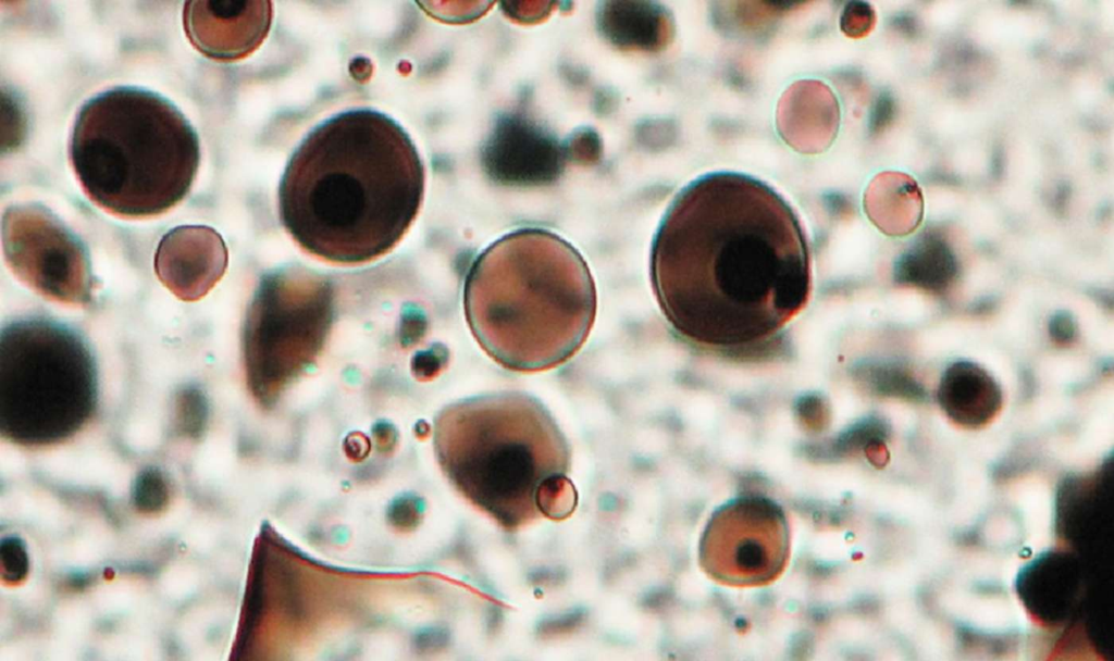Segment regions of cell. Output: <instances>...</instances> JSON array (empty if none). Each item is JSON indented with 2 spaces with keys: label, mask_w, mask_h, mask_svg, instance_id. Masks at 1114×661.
<instances>
[{
  "label": "cell",
  "mask_w": 1114,
  "mask_h": 661,
  "mask_svg": "<svg viewBox=\"0 0 1114 661\" xmlns=\"http://www.w3.org/2000/svg\"><path fill=\"white\" fill-rule=\"evenodd\" d=\"M649 272L672 328L714 349L769 340L812 291L809 249L792 208L764 183L729 172L678 194L655 234Z\"/></svg>",
  "instance_id": "1"
},
{
  "label": "cell",
  "mask_w": 1114,
  "mask_h": 661,
  "mask_svg": "<svg viewBox=\"0 0 1114 661\" xmlns=\"http://www.w3.org/2000/svg\"><path fill=\"white\" fill-rule=\"evenodd\" d=\"M228 253L222 236L206 225H183L169 230L154 254L159 280L180 300L203 298L223 277Z\"/></svg>",
  "instance_id": "11"
},
{
  "label": "cell",
  "mask_w": 1114,
  "mask_h": 661,
  "mask_svg": "<svg viewBox=\"0 0 1114 661\" xmlns=\"http://www.w3.org/2000/svg\"><path fill=\"white\" fill-rule=\"evenodd\" d=\"M2 250L12 273L40 296L84 305L94 278L85 247L49 210L36 204L10 207L2 216Z\"/></svg>",
  "instance_id": "8"
},
{
  "label": "cell",
  "mask_w": 1114,
  "mask_h": 661,
  "mask_svg": "<svg viewBox=\"0 0 1114 661\" xmlns=\"http://www.w3.org/2000/svg\"><path fill=\"white\" fill-rule=\"evenodd\" d=\"M482 158L487 174L503 184L548 183L562 169V152L557 141L518 116H506L497 122L483 147Z\"/></svg>",
  "instance_id": "12"
},
{
  "label": "cell",
  "mask_w": 1114,
  "mask_h": 661,
  "mask_svg": "<svg viewBox=\"0 0 1114 661\" xmlns=\"http://www.w3.org/2000/svg\"><path fill=\"white\" fill-rule=\"evenodd\" d=\"M789 556V529L781 509L759 496H742L720 507L700 545L704 570L733 586L768 584Z\"/></svg>",
  "instance_id": "9"
},
{
  "label": "cell",
  "mask_w": 1114,
  "mask_h": 661,
  "mask_svg": "<svg viewBox=\"0 0 1114 661\" xmlns=\"http://www.w3.org/2000/svg\"><path fill=\"white\" fill-rule=\"evenodd\" d=\"M95 360L81 337L40 317L8 324L0 336V431L23 446L62 442L92 417Z\"/></svg>",
  "instance_id": "6"
},
{
  "label": "cell",
  "mask_w": 1114,
  "mask_h": 661,
  "mask_svg": "<svg viewBox=\"0 0 1114 661\" xmlns=\"http://www.w3.org/2000/svg\"><path fill=\"white\" fill-rule=\"evenodd\" d=\"M1049 334L1052 340L1059 345L1072 344L1077 335V325L1073 315L1066 311L1054 313L1049 322Z\"/></svg>",
  "instance_id": "22"
},
{
  "label": "cell",
  "mask_w": 1114,
  "mask_h": 661,
  "mask_svg": "<svg viewBox=\"0 0 1114 661\" xmlns=\"http://www.w3.org/2000/svg\"><path fill=\"white\" fill-rule=\"evenodd\" d=\"M597 21L604 36L626 50H658L671 27L667 12L651 2L601 3Z\"/></svg>",
  "instance_id": "15"
},
{
  "label": "cell",
  "mask_w": 1114,
  "mask_h": 661,
  "mask_svg": "<svg viewBox=\"0 0 1114 661\" xmlns=\"http://www.w3.org/2000/svg\"><path fill=\"white\" fill-rule=\"evenodd\" d=\"M434 445L455 488L503 529L562 520L575 508L569 444L549 411L527 394L447 406L435 419Z\"/></svg>",
  "instance_id": "4"
},
{
  "label": "cell",
  "mask_w": 1114,
  "mask_h": 661,
  "mask_svg": "<svg viewBox=\"0 0 1114 661\" xmlns=\"http://www.w3.org/2000/svg\"><path fill=\"white\" fill-rule=\"evenodd\" d=\"M335 313V287L326 275L295 265L263 275L242 332L245 378L256 402L272 407L317 363Z\"/></svg>",
  "instance_id": "7"
},
{
  "label": "cell",
  "mask_w": 1114,
  "mask_h": 661,
  "mask_svg": "<svg viewBox=\"0 0 1114 661\" xmlns=\"http://www.w3.org/2000/svg\"><path fill=\"white\" fill-rule=\"evenodd\" d=\"M937 399L956 425L977 429L988 425L1002 408V390L993 376L970 361L951 363L941 376Z\"/></svg>",
  "instance_id": "14"
},
{
  "label": "cell",
  "mask_w": 1114,
  "mask_h": 661,
  "mask_svg": "<svg viewBox=\"0 0 1114 661\" xmlns=\"http://www.w3.org/2000/svg\"><path fill=\"white\" fill-rule=\"evenodd\" d=\"M1105 465L1089 474L1069 475L1056 497L1055 529L1074 545L1088 538L1101 516L1105 496Z\"/></svg>",
  "instance_id": "16"
},
{
  "label": "cell",
  "mask_w": 1114,
  "mask_h": 661,
  "mask_svg": "<svg viewBox=\"0 0 1114 661\" xmlns=\"http://www.w3.org/2000/svg\"><path fill=\"white\" fill-rule=\"evenodd\" d=\"M270 1H186L184 30L191 45L215 61L247 58L267 38L272 23Z\"/></svg>",
  "instance_id": "10"
},
{
  "label": "cell",
  "mask_w": 1114,
  "mask_h": 661,
  "mask_svg": "<svg viewBox=\"0 0 1114 661\" xmlns=\"http://www.w3.org/2000/svg\"><path fill=\"white\" fill-rule=\"evenodd\" d=\"M874 191L883 209L895 219V233H908L918 225L924 202L914 178L903 173H884L877 177Z\"/></svg>",
  "instance_id": "18"
},
{
  "label": "cell",
  "mask_w": 1114,
  "mask_h": 661,
  "mask_svg": "<svg viewBox=\"0 0 1114 661\" xmlns=\"http://www.w3.org/2000/svg\"><path fill=\"white\" fill-rule=\"evenodd\" d=\"M894 272L900 284L942 294L956 282L960 265L944 238L934 233H926L899 258Z\"/></svg>",
  "instance_id": "17"
},
{
  "label": "cell",
  "mask_w": 1114,
  "mask_h": 661,
  "mask_svg": "<svg viewBox=\"0 0 1114 661\" xmlns=\"http://www.w3.org/2000/svg\"><path fill=\"white\" fill-rule=\"evenodd\" d=\"M597 298L590 269L569 242L523 228L483 250L463 287L467 323L480 347L515 372L572 358L590 335Z\"/></svg>",
  "instance_id": "3"
},
{
  "label": "cell",
  "mask_w": 1114,
  "mask_h": 661,
  "mask_svg": "<svg viewBox=\"0 0 1114 661\" xmlns=\"http://www.w3.org/2000/svg\"><path fill=\"white\" fill-rule=\"evenodd\" d=\"M70 159L91 202L110 214L139 219L162 214L186 197L200 147L190 123L168 99L116 87L81 108Z\"/></svg>",
  "instance_id": "5"
},
{
  "label": "cell",
  "mask_w": 1114,
  "mask_h": 661,
  "mask_svg": "<svg viewBox=\"0 0 1114 661\" xmlns=\"http://www.w3.org/2000/svg\"><path fill=\"white\" fill-rule=\"evenodd\" d=\"M425 172L407 132L372 109H355L315 126L288 160L278 214L294 241L330 263L374 261L416 220Z\"/></svg>",
  "instance_id": "2"
},
{
  "label": "cell",
  "mask_w": 1114,
  "mask_h": 661,
  "mask_svg": "<svg viewBox=\"0 0 1114 661\" xmlns=\"http://www.w3.org/2000/svg\"><path fill=\"white\" fill-rule=\"evenodd\" d=\"M0 571L2 581L8 584H20L29 572V558L22 538L10 535L0 541Z\"/></svg>",
  "instance_id": "21"
},
{
  "label": "cell",
  "mask_w": 1114,
  "mask_h": 661,
  "mask_svg": "<svg viewBox=\"0 0 1114 661\" xmlns=\"http://www.w3.org/2000/svg\"><path fill=\"white\" fill-rule=\"evenodd\" d=\"M1015 586L1031 619L1045 627H1059L1070 621L1079 609L1085 573L1073 552L1049 550L1019 571Z\"/></svg>",
  "instance_id": "13"
},
{
  "label": "cell",
  "mask_w": 1114,
  "mask_h": 661,
  "mask_svg": "<svg viewBox=\"0 0 1114 661\" xmlns=\"http://www.w3.org/2000/svg\"><path fill=\"white\" fill-rule=\"evenodd\" d=\"M170 500V488L163 473L157 467H146L136 476L133 486V503L146 514H156L165 509Z\"/></svg>",
  "instance_id": "20"
},
{
  "label": "cell",
  "mask_w": 1114,
  "mask_h": 661,
  "mask_svg": "<svg viewBox=\"0 0 1114 661\" xmlns=\"http://www.w3.org/2000/svg\"><path fill=\"white\" fill-rule=\"evenodd\" d=\"M173 403L175 431L184 437H199L208 421V403L201 390L195 386L182 387L176 391Z\"/></svg>",
  "instance_id": "19"
}]
</instances>
